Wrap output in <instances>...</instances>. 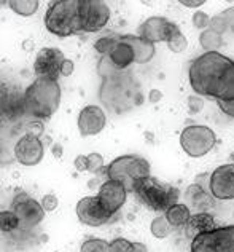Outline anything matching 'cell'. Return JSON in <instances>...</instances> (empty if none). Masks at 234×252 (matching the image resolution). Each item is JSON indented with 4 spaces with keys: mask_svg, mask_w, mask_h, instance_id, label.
<instances>
[{
    "mask_svg": "<svg viewBox=\"0 0 234 252\" xmlns=\"http://www.w3.org/2000/svg\"><path fill=\"white\" fill-rule=\"evenodd\" d=\"M212 193L209 189L203 187L201 184L195 182L191 184L188 189L185 191V204L190 208V211L196 212H207L212 206Z\"/></svg>",
    "mask_w": 234,
    "mask_h": 252,
    "instance_id": "cell-19",
    "label": "cell"
},
{
    "mask_svg": "<svg viewBox=\"0 0 234 252\" xmlns=\"http://www.w3.org/2000/svg\"><path fill=\"white\" fill-rule=\"evenodd\" d=\"M166 43H167V48H169L172 53H182L186 50V46H188V40H186V37L182 34L180 28H177L172 32V35L169 37V40Z\"/></svg>",
    "mask_w": 234,
    "mask_h": 252,
    "instance_id": "cell-28",
    "label": "cell"
},
{
    "mask_svg": "<svg viewBox=\"0 0 234 252\" xmlns=\"http://www.w3.org/2000/svg\"><path fill=\"white\" fill-rule=\"evenodd\" d=\"M191 21H193V26H195L196 29H199V31H205V29H209L210 18H209V15H207V13H204V11H196L195 15H193Z\"/></svg>",
    "mask_w": 234,
    "mask_h": 252,
    "instance_id": "cell-34",
    "label": "cell"
},
{
    "mask_svg": "<svg viewBox=\"0 0 234 252\" xmlns=\"http://www.w3.org/2000/svg\"><path fill=\"white\" fill-rule=\"evenodd\" d=\"M105 123V112L94 104L83 107L78 115V131L83 137L99 134L104 129Z\"/></svg>",
    "mask_w": 234,
    "mask_h": 252,
    "instance_id": "cell-17",
    "label": "cell"
},
{
    "mask_svg": "<svg viewBox=\"0 0 234 252\" xmlns=\"http://www.w3.org/2000/svg\"><path fill=\"white\" fill-rule=\"evenodd\" d=\"M223 43H225L223 37L210 29L203 31L199 35V45L203 46L205 51H217Z\"/></svg>",
    "mask_w": 234,
    "mask_h": 252,
    "instance_id": "cell-24",
    "label": "cell"
},
{
    "mask_svg": "<svg viewBox=\"0 0 234 252\" xmlns=\"http://www.w3.org/2000/svg\"><path fill=\"white\" fill-rule=\"evenodd\" d=\"M180 3L183 6H188V8H199L201 5L205 3V0H182Z\"/></svg>",
    "mask_w": 234,
    "mask_h": 252,
    "instance_id": "cell-43",
    "label": "cell"
},
{
    "mask_svg": "<svg viewBox=\"0 0 234 252\" xmlns=\"http://www.w3.org/2000/svg\"><path fill=\"white\" fill-rule=\"evenodd\" d=\"M53 155H55V158H61L62 157V147L59 144L53 145Z\"/></svg>",
    "mask_w": 234,
    "mask_h": 252,
    "instance_id": "cell-45",
    "label": "cell"
},
{
    "mask_svg": "<svg viewBox=\"0 0 234 252\" xmlns=\"http://www.w3.org/2000/svg\"><path fill=\"white\" fill-rule=\"evenodd\" d=\"M166 219L169 220L172 227H185V223L188 222V219L191 217V211L190 208L183 203H177L171 206L164 212Z\"/></svg>",
    "mask_w": 234,
    "mask_h": 252,
    "instance_id": "cell-23",
    "label": "cell"
},
{
    "mask_svg": "<svg viewBox=\"0 0 234 252\" xmlns=\"http://www.w3.org/2000/svg\"><path fill=\"white\" fill-rule=\"evenodd\" d=\"M13 152H15V158L19 164H23V166H37L43 160L45 147L43 142L40 141V137L24 134L18 139Z\"/></svg>",
    "mask_w": 234,
    "mask_h": 252,
    "instance_id": "cell-15",
    "label": "cell"
},
{
    "mask_svg": "<svg viewBox=\"0 0 234 252\" xmlns=\"http://www.w3.org/2000/svg\"><path fill=\"white\" fill-rule=\"evenodd\" d=\"M0 227H2L3 233H6V231L11 233V231L19 228V219L16 217V214L11 209L0 212Z\"/></svg>",
    "mask_w": 234,
    "mask_h": 252,
    "instance_id": "cell-29",
    "label": "cell"
},
{
    "mask_svg": "<svg viewBox=\"0 0 234 252\" xmlns=\"http://www.w3.org/2000/svg\"><path fill=\"white\" fill-rule=\"evenodd\" d=\"M73 166L78 172H85L88 171L89 168V161H88V155H78L75 158V161H73Z\"/></svg>",
    "mask_w": 234,
    "mask_h": 252,
    "instance_id": "cell-38",
    "label": "cell"
},
{
    "mask_svg": "<svg viewBox=\"0 0 234 252\" xmlns=\"http://www.w3.org/2000/svg\"><path fill=\"white\" fill-rule=\"evenodd\" d=\"M102 78L104 82L100 86L99 96L107 107L117 110V104H123L126 101H131L134 105V97H136L139 90L132 85V78L129 75H124L123 70H115Z\"/></svg>",
    "mask_w": 234,
    "mask_h": 252,
    "instance_id": "cell-6",
    "label": "cell"
},
{
    "mask_svg": "<svg viewBox=\"0 0 234 252\" xmlns=\"http://www.w3.org/2000/svg\"><path fill=\"white\" fill-rule=\"evenodd\" d=\"M30 46H33V43L30 42V40H28V42H24V50L26 51H30L32 48H30Z\"/></svg>",
    "mask_w": 234,
    "mask_h": 252,
    "instance_id": "cell-46",
    "label": "cell"
},
{
    "mask_svg": "<svg viewBox=\"0 0 234 252\" xmlns=\"http://www.w3.org/2000/svg\"><path fill=\"white\" fill-rule=\"evenodd\" d=\"M123 40L126 43L131 45V48L134 50V56H136V64H146L150 63L153 56H155V45L151 42L145 40V38L139 37L137 34L132 35V34H128V35H121Z\"/></svg>",
    "mask_w": 234,
    "mask_h": 252,
    "instance_id": "cell-22",
    "label": "cell"
},
{
    "mask_svg": "<svg viewBox=\"0 0 234 252\" xmlns=\"http://www.w3.org/2000/svg\"><path fill=\"white\" fill-rule=\"evenodd\" d=\"M110 252H132V243L126 238H115L110 243Z\"/></svg>",
    "mask_w": 234,
    "mask_h": 252,
    "instance_id": "cell-35",
    "label": "cell"
},
{
    "mask_svg": "<svg viewBox=\"0 0 234 252\" xmlns=\"http://www.w3.org/2000/svg\"><path fill=\"white\" fill-rule=\"evenodd\" d=\"M215 131L204 125H190L180 134V145H182L185 154L191 158H201L207 155L215 147Z\"/></svg>",
    "mask_w": 234,
    "mask_h": 252,
    "instance_id": "cell-7",
    "label": "cell"
},
{
    "mask_svg": "<svg viewBox=\"0 0 234 252\" xmlns=\"http://www.w3.org/2000/svg\"><path fill=\"white\" fill-rule=\"evenodd\" d=\"M217 105H218L220 110H222L225 115L234 118V101H228V102L220 101V102H217Z\"/></svg>",
    "mask_w": 234,
    "mask_h": 252,
    "instance_id": "cell-40",
    "label": "cell"
},
{
    "mask_svg": "<svg viewBox=\"0 0 234 252\" xmlns=\"http://www.w3.org/2000/svg\"><path fill=\"white\" fill-rule=\"evenodd\" d=\"M190 252H234V225H222L198 235Z\"/></svg>",
    "mask_w": 234,
    "mask_h": 252,
    "instance_id": "cell-8",
    "label": "cell"
},
{
    "mask_svg": "<svg viewBox=\"0 0 234 252\" xmlns=\"http://www.w3.org/2000/svg\"><path fill=\"white\" fill-rule=\"evenodd\" d=\"M45 28L53 35L70 37L82 32L80 0H55L45 13Z\"/></svg>",
    "mask_w": 234,
    "mask_h": 252,
    "instance_id": "cell-3",
    "label": "cell"
},
{
    "mask_svg": "<svg viewBox=\"0 0 234 252\" xmlns=\"http://www.w3.org/2000/svg\"><path fill=\"white\" fill-rule=\"evenodd\" d=\"M26 134H30V136H35V137H40L43 134L45 131V126L40 120H33V122H29L28 126H26Z\"/></svg>",
    "mask_w": 234,
    "mask_h": 252,
    "instance_id": "cell-36",
    "label": "cell"
},
{
    "mask_svg": "<svg viewBox=\"0 0 234 252\" xmlns=\"http://www.w3.org/2000/svg\"><path fill=\"white\" fill-rule=\"evenodd\" d=\"M105 176L112 181L121 182L128 191H134L137 181L150 176V163L139 155H121L105 166Z\"/></svg>",
    "mask_w": 234,
    "mask_h": 252,
    "instance_id": "cell-5",
    "label": "cell"
},
{
    "mask_svg": "<svg viewBox=\"0 0 234 252\" xmlns=\"http://www.w3.org/2000/svg\"><path fill=\"white\" fill-rule=\"evenodd\" d=\"M118 38H119V35H104V37H100L94 42V50L99 53L100 56H109L112 53V50L117 46Z\"/></svg>",
    "mask_w": 234,
    "mask_h": 252,
    "instance_id": "cell-27",
    "label": "cell"
},
{
    "mask_svg": "<svg viewBox=\"0 0 234 252\" xmlns=\"http://www.w3.org/2000/svg\"><path fill=\"white\" fill-rule=\"evenodd\" d=\"M110 19V8L102 0H80V26L82 32H97Z\"/></svg>",
    "mask_w": 234,
    "mask_h": 252,
    "instance_id": "cell-10",
    "label": "cell"
},
{
    "mask_svg": "<svg viewBox=\"0 0 234 252\" xmlns=\"http://www.w3.org/2000/svg\"><path fill=\"white\" fill-rule=\"evenodd\" d=\"M11 211L15 212L16 217L19 219V228H32L43 220L45 209L42 203L33 200L23 190H16L15 196L11 201Z\"/></svg>",
    "mask_w": 234,
    "mask_h": 252,
    "instance_id": "cell-9",
    "label": "cell"
},
{
    "mask_svg": "<svg viewBox=\"0 0 234 252\" xmlns=\"http://www.w3.org/2000/svg\"><path fill=\"white\" fill-rule=\"evenodd\" d=\"M186 105H188V114L190 115H198L204 109V99L198 94H191V96H188Z\"/></svg>",
    "mask_w": 234,
    "mask_h": 252,
    "instance_id": "cell-32",
    "label": "cell"
},
{
    "mask_svg": "<svg viewBox=\"0 0 234 252\" xmlns=\"http://www.w3.org/2000/svg\"><path fill=\"white\" fill-rule=\"evenodd\" d=\"M188 80L201 97H212L217 102L234 101V61L222 53L205 51L191 59Z\"/></svg>",
    "mask_w": 234,
    "mask_h": 252,
    "instance_id": "cell-1",
    "label": "cell"
},
{
    "mask_svg": "<svg viewBox=\"0 0 234 252\" xmlns=\"http://www.w3.org/2000/svg\"><path fill=\"white\" fill-rule=\"evenodd\" d=\"M80 252H110V243L100 238H89L83 241Z\"/></svg>",
    "mask_w": 234,
    "mask_h": 252,
    "instance_id": "cell-30",
    "label": "cell"
},
{
    "mask_svg": "<svg viewBox=\"0 0 234 252\" xmlns=\"http://www.w3.org/2000/svg\"><path fill=\"white\" fill-rule=\"evenodd\" d=\"M40 2L38 0H10L8 6L21 16H32L33 13H37Z\"/></svg>",
    "mask_w": 234,
    "mask_h": 252,
    "instance_id": "cell-25",
    "label": "cell"
},
{
    "mask_svg": "<svg viewBox=\"0 0 234 252\" xmlns=\"http://www.w3.org/2000/svg\"><path fill=\"white\" fill-rule=\"evenodd\" d=\"M26 112L24 93L16 88L2 86V117L8 122H15L16 118L23 117Z\"/></svg>",
    "mask_w": 234,
    "mask_h": 252,
    "instance_id": "cell-18",
    "label": "cell"
},
{
    "mask_svg": "<svg viewBox=\"0 0 234 252\" xmlns=\"http://www.w3.org/2000/svg\"><path fill=\"white\" fill-rule=\"evenodd\" d=\"M110 64L115 67L117 70H126L132 63H136V56H134V50L131 48L129 43H126L123 40V37L119 35L118 43L115 48L112 50L109 56Z\"/></svg>",
    "mask_w": 234,
    "mask_h": 252,
    "instance_id": "cell-21",
    "label": "cell"
},
{
    "mask_svg": "<svg viewBox=\"0 0 234 252\" xmlns=\"http://www.w3.org/2000/svg\"><path fill=\"white\" fill-rule=\"evenodd\" d=\"M163 99V93L159 91V90H150V93H148V102H151V104H156V102H159Z\"/></svg>",
    "mask_w": 234,
    "mask_h": 252,
    "instance_id": "cell-42",
    "label": "cell"
},
{
    "mask_svg": "<svg viewBox=\"0 0 234 252\" xmlns=\"http://www.w3.org/2000/svg\"><path fill=\"white\" fill-rule=\"evenodd\" d=\"M78 220L88 227H102L113 220V216L105 211L97 196H85L77 203Z\"/></svg>",
    "mask_w": 234,
    "mask_h": 252,
    "instance_id": "cell-12",
    "label": "cell"
},
{
    "mask_svg": "<svg viewBox=\"0 0 234 252\" xmlns=\"http://www.w3.org/2000/svg\"><path fill=\"white\" fill-rule=\"evenodd\" d=\"M26 112L38 120H48L61 104V86L51 78H35L24 91Z\"/></svg>",
    "mask_w": 234,
    "mask_h": 252,
    "instance_id": "cell-2",
    "label": "cell"
},
{
    "mask_svg": "<svg viewBox=\"0 0 234 252\" xmlns=\"http://www.w3.org/2000/svg\"><path fill=\"white\" fill-rule=\"evenodd\" d=\"M65 59L67 58L59 48H53V46L42 48L37 53V58H35V61H33V72H35L37 78L58 80Z\"/></svg>",
    "mask_w": 234,
    "mask_h": 252,
    "instance_id": "cell-11",
    "label": "cell"
},
{
    "mask_svg": "<svg viewBox=\"0 0 234 252\" xmlns=\"http://www.w3.org/2000/svg\"><path fill=\"white\" fill-rule=\"evenodd\" d=\"M58 204H59V201L55 195H45L42 198V206L46 212H53L58 208Z\"/></svg>",
    "mask_w": 234,
    "mask_h": 252,
    "instance_id": "cell-37",
    "label": "cell"
},
{
    "mask_svg": "<svg viewBox=\"0 0 234 252\" xmlns=\"http://www.w3.org/2000/svg\"><path fill=\"white\" fill-rule=\"evenodd\" d=\"M178 28V24L169 21L164 16H150L139 26L137 35L151 42L153 45L159 42H167L172 32Z\"/></svg>",
    "mask_w": 234,
    "mask_h": 252,
    "instance_id": "cell-14",
    "label": "cell"
},
{
    "mask_svg": "<svg viewBox=\"0 0 234 252\" xmlns=\"http://www.w3.org/2000/svg\"><path fill=\"white\" fill-rule=\"evenodd\" d=\"M132 252H148L144 243H132Z\"/></svg>",
    "mask_w": 234,
    "mask_h": 252,
    "instance_id": "cell-44",
    "label": "cell"
},
{
    "mask_svg": "<svg viewBox=\"0 0 234 252\" xmlns=\"http://www.w3.org/2000/svg\"><path fill=\"white\" fill-rule=\"evenodd\" d=\"M209 190L212 196L220 201L234 200V164H222L212 171Z\"/></svg>",
    "mask_w": 234,
    "mask_h": 252,
    "instance_id": "cell-13",
    "label": "cell"
},
{
    "mask_svg": "<svg viewBox=\"0 0 234 252\" xmlns=\"http://www.w3.org/2000/svg\"><path fill=\"white\" fill-rule=\"evenodd\" d=\"M171 230H172V225L166 219V216H158L151 220L150 231H151L153 236L158 238V240H163V238L169 236Z\"/></svg>",
    "mask_w": 234,
    "mask_h": 252,
    "instance_id": "cell-26",
    "label": "cell"
},
{
    "mask_svg": "<svg viewBox=\"0 0 234 252\" xmlns=\"http://www.w3.org/2000/svg\"><path fill=\"white\" fill-rule=\"evenodd\" d=\"M134 193L139 196L146 208L156 212H166L171 206L178 203L180 190L172 185H164L155 177H144L134 185Z\"/></svg>",
    "mask_w": 234,
    "mask_h": 252,
    "instance_id": "cell-4",
    "label": "cell"
},
{
    "mask_svg": "<svg viewBox=\"0 0 234 252\" xmlns=\"http://www.w3.org/2000/svg\"><path fill=\"white\" fill-rule=\"evenodd\" d=\"M73 69H75V64H73L72 59H65L62 67H61V75L62 77H70L73 74Z\"/></svg>",
    "mask_w": 234,
    "mask_h": 252,
    "instance_id": "cell-41",
    "label": "cell"
},
{
    "mask_svg": "<svg viewBox=\"0 0 234 252\" xmlns=\"http://www.w3.org/2000/svg\"><path fill=\"white\" fill-rule=\"evenodd\" d=\"M209 29L213 31V32H217V34H220V35H223L225 32L228 31V24H226L225 18L218 13V15H215V16H212V18H210Z\"/></svg>",
    "mask_w": 234,
    "mask_h": 252,
    "instance_id": "cell-33",
    "label": "cell"
},
{
    "mask_svg": "<svg viewBox=\"0 0 234 252\" xmlns=\"http://www.w3.org/2000/svg\"><path fill=\"white\" fill-rule=\"evenodd\" d=\"M215 227L217 225L212 214H209V212H196V214H191L188 222L185 223L183 233L188 240L193 241L198 235L204 233V231H209Z\"/></svg>",
    "mask_w": 234,
    "mask_h": 252,
    "instance_id": "cell-20",
    "label": "cell"
},
{
    "mask_svg": "<svg viewBox=\"0 0 234 252\" xmlns=\"http://www.w3.org/2000/svg\"><path fill=\"white\" fill-rule=\"evenodd\" d=\"M88 161H89L88 171L91 172V174H99V172L104 171V168H105L104 157L100 154H96V152H92V154L88 155Z\"/></svg>",
    "mask_w": 234,
    "mask_h": 252,
    "instance_id": "cell-31",
    "label": "cell"
},
{
    "mask_svg": "<svg viewBox=\"0 0 234 252\" xmlns=\"http://www.w3.org/2000/svg\"><path fill=\"white\" fill-rule=\"evenodd\" d=\"M220 15L225 18L226 24H228V31H231L234 34V6H230V8L223 10Z\"/></svg>",
    "mask_w": 234,
    "mask_h": 252,
    "instance_id": "cell-39",
    "label": "cell"
},
{
    "mask_svg": "<svg viewBox=\"0 0 234 252\" xmlns=\"http://www.w3.org/2000/svg\"><path fill=\"white\" fill-rule=\"evenodd\" d=\"M96 196L99 198V201L105 208V211L109 212V214L115 216L117 212L123 208V204L126 203L128 190H126V187L121 182L107 179L104 184H100Z\"/></svg>",
    "mask_w": 234,
    "mask_h": 252,
    "instance_id": "cell-16",
    "label": "cell"
}]
</instances>
